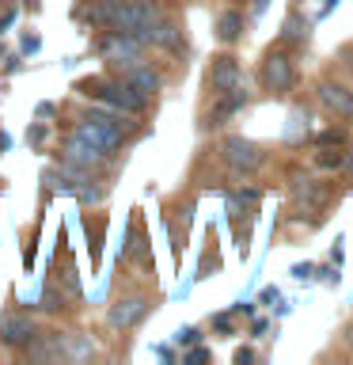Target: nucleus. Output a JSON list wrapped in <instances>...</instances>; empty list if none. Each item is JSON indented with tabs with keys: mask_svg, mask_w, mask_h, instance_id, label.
<instances>
[{
	"mask_svg": "<svg viewBox=\"0 0 353 365\" xmlns=\"http://www.w3.org/2000/svg\"><path fill=\"white\" fill-rule=\"evenodd\" d=\"M179 342H198V331H194V327H182V331H179Z\"/></svg>",
	"mask_w": 353,
	"mask_h": 365,
	"instance_id": "5701e85b",
	"label": "nucleus"
},
{
	"mask_svg": "<svg viewBox=\"0 0 353 365\" xmlns=\"http://www.w3.org/2000/svg\"><path fill=\"white\" fill-rule=\"evenodd\" d=\"M122 80H125L130 88H137L141 96H148V99H152L156 91L164 88V76H159L148 61H137V65H130V68H122Z\"/></svg>",
	"mask_w": 353,
	"mask_h": 365,
	"instance_id": "ddd939ff",
	"label": "nucleus"
},
{
	"mask_svg": "<svg viewBox=\"0 0 353 365\" xmlns=\"http://www.w3.org/2000/svg\"><path fill=\"white\" fill-rule=\"evenodd\" d=\"M293 202L304 205V210L312 213V210H319V205H323V187H319L315 179H307V175H296V182H293Z\"/></svg>",
	"mask_w": 353,
	"mask_h": 365,
	"instance_id": "dca6fc26",
	"label": "nucleus"
},
{
	"mask_svg": "<svg viewBox=\"0 0 353 365\" xmlns=\"http://www.w3.org/2000/svg\"><path fill=\"white\" fill-rule=\"evenodd\" d=\"M76 137H84V141H91L95 148H102V153H114V148H122L125 141V130H122V114L118 110H91L84 114L76 125H73Z\"/></svg>",
	"mask_w": 353,
	"mask_h": 365,
	"instance_id": "f03ea898",
	"label": "nucleus"
},
{
	"mask_svg": "<svg viewBox=\"0 0 353 365\" xmlns=\"http://www.w3.org/2000/svg\"><path fill=\"white\" fill-rule=\"evenodd\" d=\"M216 153H221V160L232 171H258L262 160H266V153L255 141H247V137H224Z\"/></svg>",
	"mask_w": 353,
	"mask_h": 365,
	"instance_id": "423d86ee",
	"label": "nucleus"
},
{
	"mask_svg": "<svg viewBox=\"0 0 353 365\" xmlns=\"http://www.w3.org/2000/svg\"><path fill=\"white\" fill-rule=\"evenodd\" d=\"M342 171H346V179H353V153H346V164H342Z\"/></svg>",
	"mask_w": 353,
	"mask_h": 365,
	"instance_id": "a878e982",
	"label": "nucleus"
},
{
	"mask_svg": "<svg viewBox=\"0 0 353 365\" xmlns=\"http://www.w3.org/2000/svg\"><path fill=\"white\" fill-rule=\"evenodd\" d=\"M209 88H213V96H224V91H236V88H243V65L236 61L232 53H221V57H213V65H209Z\"/></svg>",
	"mask_w": 353,
	"mask_h": 365,
	"instance_id": "9d476101",
	"label": "nucleus"
},
{
	"mask_svg": "<svg viewBox=\"0 0 353 365\" xmlns=\"http://www.w3.org/2000/svg\"><path fill=\"white\" fill-rule=\"evenodd\" d=\"M144 316H148V297H122V301H114V304H110L107 324H110V327H118V331H130V327L141 324Z\"/></svg>",
	"mask_w": 353,
	"mask_h": 365,
	"instance_id": "9b49d317",
	"label": "nucleus"
},
{
	"mask_svg": "<svg viewBox=\"0 0 353 365\" xmlns=\"http://www.w3.org/2000/svg\"><path fill=\"white\" fill-rule=\"evenodd\" d=\"M330 141H334V145H342V130H327L323 137H319V145H330Z\"/></svg>",
	"mask_w": 353,
	"mask_h": 365,
	"instance_id": "4be33fe9",
	"label": "nucleus"
},
{
	"mask_svg": "<svg viewBox=\"0 0 353 365\" xmlns=\"http://www.w3.org/2000/svg\"><path fill=\"white\" fill-rule=\"evenodd\" d=\"M262 8H266V0H255V16H258V11H262Z\"/></svg>",
	"mask_w": 353,
	"mask_h": 365,
	"instance_id": "bb28decb",
	"label": "nucleus"
},
{
	"mask_svg": "<svg viewBox=\"0 0 353 365\" xmlns=\"http://www.w3.org/2000/svg\"><path fill=\"white\" fill-rule=\"evenodd\" d=\"M164 16V4L159 0H118V11H114V31H125V34H141L152 27V23Z\"/></svg>",
	"mask_w": 353,
	"mask_h": 365,
	"instance_id": "20e7f679",
	"label": "nucleus"
},
{
	"mask_svg": "<svg viewBox=\"0 0 353 365\" xmlns=\"http://www.w3.org/2000/svg\"><path fill=\"white\" fill-rule=\"evenodd\" d=\"M319 164H323V168H334V171H342V164H346V153H334V156H319Z\"/></svg>",
	"mask_w": 353,
	"mask_h": 365,
	"instance_id": "412c9836",
	"label": "nucleus"
},
{
	"mask_svg": "<svg viewBox=\"0 0 353 365\" xmlns=\"http://www.w3.org/2000/svg\"><path fill=\"white\" fill-rule=\"evenodd\" d=\"M84 96H95L102 107L118 110V114H144L148 110V96H141L137 88H130L125 80H80L76 84Z\"/></svg>",
	"mask_w": 353,
	"mask_h": 365,
	"instance_id": "f257e3e1",
	"label": "nucleus"
},
{
	"mask_svg": "<svg viewBox=\"0 0 353 365\" xmlns=\"http://www.w3.org/2000/svg\"><path fill=\"white\" fill-rule=\"evenodd\" d=\"M27 358L31 361H61V342H57V331H50V335H34L27 342Z\"/></svg>",
	"mask_w": 353,
	"mask_h": 365,
	"instance_id": "f3484780",
	"label": "nucleus"
},
{
	"mask_svg": "<svg viewBox=\"0 0 353 365\" xmlns=\"http://www.w3.org/2000/svg\"><path fill=\"white\" fill-rule=\"evenodd\" d=\"M236 361H239V365H247V361H255V350H236Z\"/></svg>",
	"mask_w": 353,
	"mask_h": 365,
	"instance_id": "b1692460",
	"label": "nucleus"
},
{
	"mask_svg": "<svg viewBox=\"0 0 353 365\" xmlns=\"http://www.w3.org/2000/svg\"><path fill=\"white\" fill-rule=\"evenodd\" d=\"M307 34H312V23H307L300 11H293V16L281 23V42H307Z\"/></svg>",
	"mask_w": 353,
	"mask_h": 365,
	"instance_id": "aec40b11",
	"label": "nucleus"
},
{
	"mask_svg": "<svg viewBox=\"0 0 353 365\" xmlns=\"http://www.w3.org/2000/svg\"><path fill=\"white\" fill-rule=\"evenodd\" d=\"M57 342H61V361H88L91 354H95V342H91V335H84V331L57 335Z\"/></svg>",
	"mask_w": 353,
	"mask_h": 365,
	"instance_id": "4468645a",
	"label": "nucleus"
},
{
	"mask_svg": "<svg viewBox=\"0 0 353 365\" xmlns=\"http://www.w3.org/2000/svg\"><path fill=\"white\" fill-rule=\"evenodd\" d=\"M319 103L334 114V118H349L353 122V91L346 84H334V80H323V84L315 88Z\"/></svg>",
	"mask_w": 353,
	"mask_h": 365,
	"instance_id": "f8f14e48",
	"label": "nucleus"
},
{
	"mask_svg": "<svg viewBox=\"0 0 353 365\" xmlns=\"http://www.w3.org/2000/svg\"><path fill=\"white\" fill-rule=\"evenodd\" d=\"M216 38L221 42H236V38H243V11H221L216 16Z\"/></svg>",
	"mask_w": 353,
	"mask_h": 365,
	"instance_id": "6ab92c4d",
	"label": "nucleus"
},
{
	"mask_svg": "<svg viewBox=\"0 0 353 365\" xmlns=\"http://www.w3.org/2000/svg\"><path fill=\"white\" fill-rule=\"evenodd\" d=\"M141 42H144V46H152V50H167V53L186 50V34H182V27L167 16V11H164V16H159L152 27L141 34Z\"/></svg>",
	"mask_w": 353,
	"mask_h": 365,
	"instance_id": "0eeeda50",
	"label": "nucleus"
},
{
	"mask_svg": "<svg viewBox=\"0 0 353 365\" xmlns=\"http://www.w3.org/2000/svg\"><path fill=\"white\" fill-rule=\"evenodd\" d=\"M243 107H247V91H243V88L224 91V96H216V107H213V114H209V122L216 125V122L232 118V114H236V110H243Z\"/></svg>",
	"mask_w": 353,
	"mask_h": 365,
	"instance_id": "a211bd4d",
	"label": "nucleus"
},
{
	"mask_svg": "<svg viewBox=\"0 0 353 365\" xmlns=\"http://www.w3.org/2000/svg\"><path fill=\"white\" fill-rule=\"evenodd\" d=\"M34 335H38V327H34L31 316H23V312H4V316H0V346L27 350V342Z\"/></svg>",
	"mask_w": 353,
	"mask_h": 365,
	"instance_id": "1a4fd4ad",
	"label": "nucleus"
},
{
	"mask_svg": "<svg viewBox=\"0 0 353 365\" xmlns=\"http://www.w3.org/2000/svg\"><path fill=\"white\" fill-rule=\"evenodd\" d=\"M95 50H99V57L102 61H110L114 68H130V65H137V61H144V50L148 46L137 38V34H125V31H114V27H107V34L95 42Z\"/></svg>",
	"mask_w": 353,
	"mask_h": 365,
	"instance_id": "7ed1b4c3",
	"label": "nucleus"
},
{
	"mask_svg": "<svg viewBox=\"0 0 353 365\" xmlns=\"http://www.w3.org/2000/svg\"><path fill=\"white\" fill-rule=\"evenodd\" d=\"M61 160H68V164H76L84 171H95V168H102L110 160V153H102V148H95L91 141H84V137L68 133L61 141Z\"/></svg>",
	"mask_w": 353,
	"mask_h": 365,
	"instance_id": "6e6552de",
	"label": "nucleus"
},
{
	"mask_svg": "<svg viewBox=\"0 0 353 365\" xmlns=\"http://www.w3.org/2000/svg\"><path fill=\"white\" fill-rule=\"evenodd\" d=\"M293 84H296L293 57L281 53V50H270L262 57V88L273 91V96H285V91H293Z\"/></svg>",
	"mask_w": 353,
	"mask_h": 365,
	"instance_id": "39448f33",
	"label": "nucleus"
},
{
	"mask_svg": "<svg viewBox=\"0 0 353 365\" xmlns=\"http://www.w3.org/2000/svg\"><path fill=\"white\" fill-rule=\"evenodd\" d=\"M205 358H209V350H201V346L186 354V361H205Z\"/></svg>",
	"mask_w": 353,
	"mask_h": 365,
	"instance_id": "393cba45",
	"label": "nucleus"
},
{
	"mask_svg": "<svg viewBox=\"0 0 353 365\" xmlns=\"http://www.w3.org/2000/svg\"><path fill=\"white\" fill-rule=\"evenodd\" d=\"M114 11H118V0H95L91 8H80V19L91 31H107V27H114Z\"/></svg>",
	"mask_w": 353,
	"mask_h": 365,
	"instance_id": "2eb2a0df",
	"label": "nucleus"
}]
</instances>
